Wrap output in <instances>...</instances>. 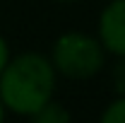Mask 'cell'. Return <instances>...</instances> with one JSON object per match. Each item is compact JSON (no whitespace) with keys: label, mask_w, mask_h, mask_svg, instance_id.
Segmentation results:
<instances>
[{"label":"cell","mask_w":125,"mask_h":123,"mask_svg":"<svg viewBox=\"0 0 125 123\" xmlns=\"http://www.w3.org/2000/svg\"><path fill=\"white\" fill-rule=\"evenodd\" d=\"M58 73L48 56L39 51H24L10 56L0 73V101L7 113L31 116L55 94Z\"/></svg>","instance_id":"6da1fadb"},{"label":"cell","mask_w":125,"mask_h":123,"mask_svg":"<svg viewBox=\"0 0 125 123\" xmlns=\"http://www.w3.org/2000/svg\"><path fill=\"white\" fill-rule=\"evenodd\" d=\"M51 63L55 73L67 80H92L106 65V48L96 36L84 31H65L51 48Z\"/></svg>","instance_id":"7a4b0ae2"},{"label":"cell","mask_w":125,"mask_h":123,"mask_svg":"<svg viewBox=\"0 0 125 123\" xmlns=\"http://www.w3.org/2000/svg\"><path fill=\"white\" fill-rule=\"evenodd\" d=\"M106 53L125 56V0H111L99 17V36Z\"/></svg>","instance_id":"3957f363"},{"label":"cell","mask_w":125,"mask_h":123,"mask_svg":"<svg viewBox=\"0 0 125 123\" xmlns=\"http://www.w3.org/2000/svg\"><path fill=\"white\" fill-rule=\"evenodd\" d=\"M27 118H29V123H72V113H70L67 106H62L60 101L51 99V101H46L41 109H36Z\"/></svg>","instance_id":"277c9868"},{"label":"cell","mask_w":125,"mask_h":123,"mask_svg":"<svg viewBox=\"0 0 125 123\" xmlns=\"http://www.w3.org/2000/svg\"><path fill=\"white\" fill-rule=\"evenodd\" d=\"M99 123H125V97H115L101 111Z\"/></svg>","instance_id":"5b68a950"},{"label":"cell","mask_w":125,"mask_h":123,"mask_svg":"<svg viewBox=\"0 0 125 123\" xmlns=\"http://www.w3.org/2000/svg\"><path fill=\"white\" fill-rule=\"evenodd\" d=\"M111 87L115 97H125V56H115V63L111 68Z\"/></svg>","instance_id":"8992f818"},{"label":"cell","mask_w":125,"mask_h":123,"mask_svg":"<svg viewBox=\"0 0 125 123\" xmlns=\"http://www.w3.org/2000/svg\"><path fill=\"white\" fill-rule=\"evenodd\" d=\"M10 46H7V41H5V36L0 34V73H2V68L7 65V61H10Z\"/></svg>","instance_id":"52a82bcc"},{"label":"cell","mask_w":125,"mask_h":123,"mask_svg":"<svg viewBox=\"0 0 125 123\" xmlns=\"http://www.w3.org/2000/svg\"><path fill=\"white\" fill-rule=\"evenodd\" d=\"M5 118H7V111H5L2 101H0V123H5Z\"/></svg>","instance_id":"ba28073f"},{"label":"cell","mask_w":125,"mask_h":123,"mask_svg":"<svg viewBox=\"0 0 125 123\" xmlns=\"http://www.w3.org/2000/svg\"><path fill=\"white\" fill-rule=\"evenodd\" d=\"M58 2H75V0H58Z\"/></svg>","instance_id":"9c48e42d"}]
</instances>
